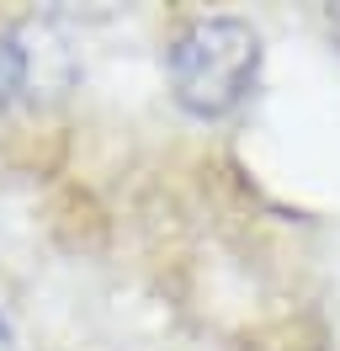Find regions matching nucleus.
Masks as SVG:
<instances>
[{"label":"nucleus","mask_w":340,"mask_h":351,"mask_svg":"<svg viewBox=\"0 0 340 351\" xmlns=\"http://www.w3.org/2000/svg\"><path fill=\"white\" fill-rule=\"evenodd\" d=\"M260 69V38L239 16H202L170 48V90L197 117L234 112L255 86Z\"/></svg>","instance_id":"nucleus-1"},{"label":"nucleus","mask_w":340,"mask_h":351,"mask_svg":"<svg viewBox=\"0 0 340 351\" xmlns=\"http://www.w3.org/2000/svg\"><path fill=\"white\" fill-rule=\"evenodd\" d=\"M75 80V53L53 22H21L0 32V107L59 96Z\"/></svg>","instance_id":"nucleus-2"},{"label":"nucleus","mask_w":340,"mask_h":351,"mask_svg":"<svg viewBox=\"0 0 340 351\" xmlns=\"http://www.w3.org/2000/svg\"><path fill=\"white\" fill-rule=\"evenodd\" d=\"M0 351H11V325L0 319Z\"/></svg>","instance_id":"nucleus-3"}]
</instances>
